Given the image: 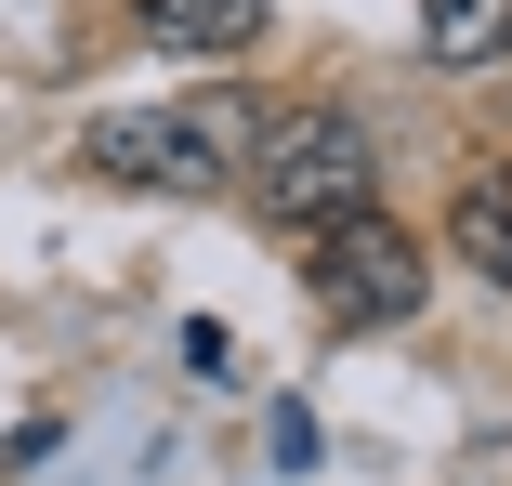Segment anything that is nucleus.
<instances>
[{
  "mask_svg": "<svg viewBox=\"0 0 512 486\" xmlns=\"http://www.w3.org/2000/svg\"><path fill=\"white\" fill-rule=\"evenodd\" d=\"M237 184H250L289 237H316L329 211L381 198V145H368L355 106H276V119L250 132V158H237Z\"/></svg>",
  "mask_w": 512,
  "mask_h": 486,
  "instance_id": "nucleus-1",
  "label": "nucleus"
},
{
  "mask_svg": "<svg viewBox=\"0 0 512 486\" xmlns=\"http://www.w3.org/2000/svg\"><path fill=\"white\" fill-rule=\"evenodd\" d=\"M316 289H329L342 329H407L434 303V263H421V237H407L381 198H355V211L316 224Z\"/></svg>",
  "mask_w": 512,
  "mask_h": 486,
  "instance_id": "nucleus-2",
  "label": "nucleus"
},
{
  "mask_svg": "<svg viewBox=\"0 0 512 486\" xmlns=\"http://www.w3.org/2000/svg\"><path fill=\"white\" fill-rule=\"evenodd\" d=\"M79 171L132 184V198H211V184H237V158L211 145V119H92Z\"/></svg>",
  "mask_w": 512,
  "mask_h": 486,
  "instance_id": "nucleus-3",
  "label": "nucleus"
},
{
  "mask_svg": "<svg viewBox=\"0 0 512 486\" xmlns=\"http://www.w3.org/2000/svg\"><path fill=\"white\" fill-rule=\"evenodd\" d=\"M132 27L158 53H250L276 27V0H132Z\"/></svg>",
  "mask_w": 512,
  "mask_h": 486,
  "instance_id": "nucleus-4",
  "label": "nucleus"
},
{
  "mask_svg": "<svg viewBox=\"0 0 512 486\" xmlns=\"http://www.w3.org/2000/svg\"><path fill=\"white\" fill-rule=\"evenodd\" d=\"M447 250H460L486 289H512V158L460 184V211H447Z\"/></svg>",
  "mask_w": 512,
  "mask_h": 486,
  "instance_id": "nucleus-5",
  "label": "nucleus"
},
{
  "mask_svg": "<svg viewBox=\"0 0 512 486\" xmlns=\"http://www.w3.org/2000/svg\"><path fill=\"white\" fill-rule=\"evenodd\" d=\"M421 53L434 66H499L512 53V0H421Z\"/></svg>",
  "mask_w": 512,
  "mask_h": 486,
  "instance_id": "nucleus-6",
  "label": "nucleus"
}]
</instances>
